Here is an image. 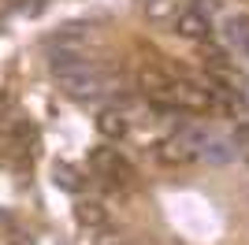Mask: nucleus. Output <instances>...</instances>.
<instances>
[{
	"label": "nucleus",
	"instance_id": "5",
	"mask_svg": "<svg viewBox=\"0 0 249 245\" xmlns=\"http://www.w3.org/2000/svg\"><path fill=\"white\" fill-rule=\"evenodd\" d=\"M171 30H175L178 37H186V41H208L212 22H208V15H205L201 8H186V11H175Z\"/></svg>",
	"mask_w": 249,
	"mask_h": 245
},
{
	"label": "nucleus",
	"instance_id": "8",
	"mask_svg": "<svg viewBox=\"0 0 249 245\" xmlns=\"http://www.w3.org/2000/svg\"><path fill=\"white\" fill-rule=\"evenodd\" d=\"M97 130H101V138H108V141H119V138H126L130 122H126V115H123V112H115V108H104V112L97 115Z\"/></svg>",
	"mask_w": 249,
	"mask_h": 245
},
{
	"label": "nucleus",
	"instance_id": "4",
	"mask_svg": "<svg viewBox=\"0 0 249 245\" xmlns=\"http://www.w3.org/2000/svg\"><path fill=\"white\" fill-rule=\"evenodd\" d=\"M171 86H175V74H167L160 63H142L138 67V89L156 108H171Z\"/></svg>",
	"mask_w": 249,
	"mask_h": 245
},
{
	"label": "nucleus",
	"instance_id": "2",
	"mask_svg": "<svg viewBox=\"0 0 249 245\" xmlns=\"http://www.w3.org/2000/svg\"><path fill=\"white\" fill-rule=\"evenodd\" d=\"M89 167H93L97 178H104V182H112V186H130L134 182V163L126 160L119 149H93L89 153Z\"/></svg>",
	"mask_w": 249,
	"mask_h": 245
},
{
	"label": "nucleus",
	"instance_id": "3",
	"mask_svg": "<svg viewBox=\"0 0 249 245\" xmlns=\"http://www.w3.org/2000/svg\"><path fill=\"white\" fill-rule=\"evenodd\" d=\"M216 104V86L208 82V86H201V82L194 78H175V86H171V108H178V112H208Z\"/></svg>",
	"mask_w": 249,
	"mask_h": 245
},
{
	"label": "nucleus",
	"instance_id": "6",
	"mask_svg": "<svg viewBox=\"0 0 249 245\" xmlns=\"http://www.w3.org/2000/svg\"><path fill=\"white\" fill-rule=\"evenodd\" d=\"M34 145H37V126L30 119H15L8 126V149L26 156V153H34Z\"/></svg>",
	"mask_w": 249,
	"mask_h": 245
},
{
	"label": "nucleus",
	"instance_id": "11",
	"mask_svg": "<svg viewBox=\"0 0 249 245\" xmlns=\"http://www.w3.org/2000/svg\"><path fill=\"white\" fill-rule=\"evenodd\" d=\"M171 8H175V0H149L145 4V11H149L153 22H164L167 15H171ZM171 19H175V15H171Z\"/></svg>",
	"mask_w": 249,
	"mask_h": 245
},
{
	"label": "nucleus",
	"instance_id": "13",
	"mask_svg": "<svg viewBox=\"0 0 249 245\" xmlns=\"http://www.w3.org/2000/svg\"><path fill=\"white\" fill-rule=\"evenodd\" d=\"M234 141H238V145H249V122H242L238 130H234Z\"/></svg>",
	"mask_w": 249,
	"mask_h": 245
},
{
	"label": "nucleus",
	"instance_id": "9",
	"mask_svg": "<svg viewBox=\"0 0 249 245\" xmlns=\"http://www.w3.org/2000/svg\"><path fill=\"white\" fill-rule=\"evenodd\" d=\"M74 219L82 227H89V230H104V227H108V208H104L101 201H78Z\"/></svg>",
	"mask_w": 249,
	"mask_h": 245
},
{
	"label": "nucleus",
	"instance_id": "14",
	"mask_svg": "<svg viewBox=\"0 0 249 245\" xmlns=\"http://www.w3.org/2000/svg\"><path fill=\"white\" fill-rule=\"evenodd\" d=\"M0 108H8V93L0 89Z\"/></svg>",
	"mask_w": 249,
	"mask_h": 245
},
{
	"label": "nucleus",
	"instance_id": "10",
	"mask_svg": "<svg viewBox=\"0 0 249 245\" xmlns=\"http://www.w3.org/2000/svg\"><path fill=\"white\" fill-rule=\"evenodd\" d=\"M201 156H205L208 163H231L234 160V149H231L227 141H205L201 145Z\"/></svg>",
	"mask_w": 249,
	"mask_h": 245
},
{
	"label": "nucleus",
	"instance_id": "7",
	"mask_svg": "<svg viewBox=\"0 0 249 245\" xmlns=\"http://www.w3.org/2000/svg\"><path fill=\"white\" fill-rule=\"evenodd\" d=\"M223 37H227L231 49H238L242 56H249V15H227Z\"/></svg>",
	"mask_w": 249,
	"mask_h": 245
},
{
	"label": "nucleus",
	"instance_id": "12",
	"mask_svg": "<svg viewBox=\"0 0 249 245\" xmlns=\"http://www.w3.org/2000/svg\"><path fill=\"white\" fill-rule=\"evenodd\" d=\"M56 186H63V190H78V178H74L71 167H56Z\"/></svg>",
	"mask_w": 249,
	"mask_h": 245
},
{
	"label": "nucleus",
	"instance_id": "1",
	"mask_svg": "<svg viewBox=\"0 0 249 245\" xmlns=\"http://www.w3.org/2000/svg\"><path fill=\"white\" fill-rule=\"evenodd\" d=\"M56 78H60V89L67 97H74V101H97L101 93L112 89V78L93 63H86L78 71H67V74H56Z\"/></svg>",
	"mask_w": 249,
	"mask_h": 245
}]
</instances>
